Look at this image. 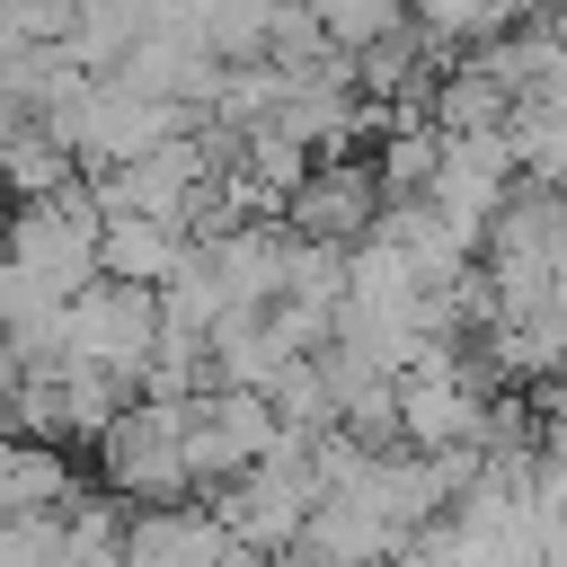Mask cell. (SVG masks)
<instances>
[{
    "label": "cell",
    "mask_w": 567,
    "mask_h": 567,
    "mask_svg": "<svg viewBox=\"0 0 567 567\" xmlns=\"http://www.w3.org/2000/svg\"><path fill=\"white\" fill-rule=\"evenodd\" d=\"M221 558H230V540L213 532V514H186V505L142 514L124 540V567H221Z\"/></svg>",
    "instance_id": "1"
}]
</instances>
